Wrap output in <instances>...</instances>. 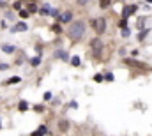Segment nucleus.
Returning <instances> with one entry per match:
<instances>
[{
  "instance_id": "aec40b11",
  "label": "nucleus",
  "mask_w": 152,
  "mask_h": 136,
  "mask_svg": "<svg viewBox=\"0 0 152 136\" xmlns=\"http://www.w3.org/2000/svg\"><path fill=\"white\" fill-rule=\"evenodd\" d=\"M53 30H55V32H60L62 28H60V25H53Z\"/></svg>"
},
{
  "instance_id": "0eeeda50",
  "label": "nucleus",
  "mask_w": 152,
  "mask_h": 136,
  "mask_svg": "<svg viewBox=\"0 0 152 136\" xmlns=\"http://www.w3.org/2000/svg\"><path fill=\"white\" fill-rule=\"evenodd\" d=\"M67 125H69V124H67V120H60V122H58V129L66 133V131L69 129V127H67Z\"/></svg>"
},
{
  "instance_id": "9b49d317",
  "label": "nucleus",
  "mask_w": 152,
  "mask_h": 136,
  "mask_svg": "<svg viewBox=\"0 0 152 136\" xmlns=\"http://www.w3.org/2000/svg\"><path fill=\"white\" fill-rule=\"evenodd\" d=\"M52 11H53V9L50 7V5H44V7L41 9V14H48V13H52Z\"/></svg>"
},
{
  "instance_id": "423d86ee",
  "label": "nucleus",
  "mask_w": 152,
  "mask_h": 136,
  "mask_svg": "<svg viewBox=\"0 0 152 136\" xmlns=\"http://www.w3.org/2000/svg\"><path fill=\"white\" fill-rule=\"evenodd\" d=\"M60 19H62V21H64V23H69V21H71V19H73V13H69V11H67V13H64V16H62V18H60Z\"/></svg>"
},
{
  "instance_id": "6ab92c4d",
  "label": "nucleus",
  "mask_w": 152,
  "mask_h": 136,
  "mask_svg": "<svg viewBox=\"0 0 152 136\" xmlns=\"http://www.w3.org/2000/svg\"><path fill=\"white\" fill-rule=\"evenodd\" d=\"M94 80H96V81H103V76H101V74H96Z\"/></svg>"
},
{
  "instance_id": "f03ea898",
  "label": "nucleus",
  "mask_w": 152,
  "mask_h": 136,
  "mask_svg": "<svg viewBox=\"0 0 152 136\" xmlns=\"http://www.w3.org/2000/svg\"><path fill=\"white\" fill-rule=\"evenodd\" d=\"M90 50H92V53L96 57H99L101 51H103V43H101V39H92L90 41Z\"/></svg>"
},
{
  "instance_id": "5701e85b",
  "label": "nucleus",
  "mask_w": 152,
  "mask_h": 136,
  "mask_svg": "<svg viewBox=\"0 0 152 136\" xmlns=\"http://www.w3.org/2000/svg\"><path fill=\"white\" fill-rule=\"evenodd\" d=\"M32 136H43V134L39 133V131H35V133H32Z\"/></svg>"
},
{
  "instance_id": "1a4fd4ad",
  "label": "nucleus",
  "mask_w": 152,
  "mask_h": 136,
  "mask_svg": "<svg viewBox=\"0 0 152 136\" xmlns=\"http://www.w3.org/2000/svg\"><path fill=\"white\" fill-rule=\"evenodd\" d=\"M19 81V78L18 76H13V78H9L7 81H5V85H11V83H18Z\"/></svg>"
},
{
  "instance_id": "9d476101",
  "label": "nucleus",
  "mask_w": 152,
  "mask_h": 136,
  "mask_svg": "<svg viewBox=\"0 0 152 136\" xmlns=\"http://www.w3.org/2000/svg\"><path fill=\"white\" fill-rule=\"evenodd\" d=\"M110 4H111V0H99V5L103 7V9H104V7H108Z\"/></svg>"
},
{
  "instance_id": "2eb2a0df",
  "label": "nucleus",
  "mask_w": 152,
  "mask_h": 136,
  "mask_svg": "<svg viewBox=\"0 0 152 136\" xmlns=\"http://www.w3.org/2000/svg\"><path fill=\"white\" fill-rule=\"evenodd\" d=\"M19 110H21V111H25V110H27V103H25V101L19 103Z\"/></svg>"
},
{
  "instance_id": "39448f33",
  "label": "nucleus",
  "mask_w": 152,
  "mask_h": 136,
  "mask_svg": "<svg viewBox=\"0 0 152 136\" xmlns=\"http://www.w3.org/2000/svg\"><path fill=\"white\" fill-rule=\"evenodd\" d=\"M135 13H136V5H126L124 11H122V16H124V19H126V18H129L131 14H135Z\"/></svg>"
},
{
  "instance_id": "4be33fe9",
  "label": "nucleus",
  "mask_w": 152,
  "mask_h": 136,
  "mask_svg": "<svg viewBox=\"0 0 152 136\" xmlns=\"http://www.w3.org/2000/svg\"><path fill=\"white\" fill-rule=\"evenodd\" d=\"M87 2H88V0H78V4H80V5H85Z\"/></svg>"
},
{
  "instance_id": "6e6552de",
  "label": "nucleus",
  "mask_w": 152,
  "mask_h": 136,
  "mask_svg": "<svg viewBox=\"0 0 152 136\" xmlns=\"http://www.w3.org/2000/svg\"><path fill=\"white\" fill-rule=\"evenodd\" d=\"M14 30H16V32H25V30H27V25H25V23H18V25L14 27Z\"/></svg>"
},
{
  "instance_id": "f3484780",
  "label": "nucleus",
  "mask_w": 152,
  "mask_h": 136,
  "mask_svg": "<svg viewBox=\"0 0 152 136\" xmlns=\"http://www.w3.org/2000/svg\"><path fill=\"white\" fill-rule=\"evenodd\" d=\"M39 62H41L39 58H32V60H30V64H32V66H39Z\"/></svg>"
},
{
  "instance_id": "dca6fc26",
  "label": "nucleus",
  "mask_w": 152,
  "mask_h": 136,
  "mask_svg": "<svg viewBox=\"0 0 152 136\" xmlns=\"http://www.w3.org/2000/svg\"><path fill=\"white\" fill-rule=\"evenodd\" d=\"M2 50H4V51H7V53H11L14 48H13V46H2Z\"/></svg>"
},
{
  "instance_id": "4468645a",
  "label": "nucleus",
  "mask_w": 152,
  "mask_h": 136,
  "mask_svg": "<svg viewBox=\"0 0 152 136\" xmlns=\"http://www.w3.org/2000/svg\"><path fill=\"white\" fill-rule=\"evenodd\" d=\"M35 11H37L35 4H30V5H28V13H35Z\"/></svg>"
},
{
  "instance_id": "7ed1b4c3",
  "label": "nucleus",
  "mask_w": 152,
  "mask_h": 136,
  "mask_svg": "<svg viewBox=\"0 0 152 136\" xmlns=\"http://www.w3.org/2000/svg\"><path fill=\"white\" fill-rule=\"evenodd\" d=\"M92 25H94V30L97 34H103L104 30H106V21H104V18H96L94 21H92Z\"/></svg>"
},
{
  "instance_id": "b1692460",
  "label": "nucleus",
  "mask_w": 152,
  "mask_h": 136,
  "mask_svg": "<svg viewBox=\"0 0 152 136\" xmlns=\"http://www.w3.org/2000/svg\"><path fill=\"white\" fill-rule=\"evenodd\" d=\"M0 129H2V122H0Z\"/></svg>"
},
{
  "instance_id": "393cba45",
  "label": "nucleus",
  "mask_w": 152,
  "mask_h": 136,
  "mask_svg": "<svg viewBox=\"0 0 152 136\" xmlns=\"http://www.w3.org/2000/svg\"><path fill=\"white\" fill-rule=\"evenodd\" d=\"M0 5H4V2H0Z\"/></svg>"
},
{
  "instance_id": "412c9836",
  "label": "nucleus",
  "mask_w": 152,
  "mask_h": 136,
  "mask_svg": "<svg viewBox=\"0 0 152 136\" xmlns=\"http://www.w3.org/2000/svg\"><path fill=\"white\" fill-rule=\"evenodd\" d=\"M44 99H46V101H48V99H52V94L46 92V94H44Z\"/></svg>"
},
{
  "instance_id": "f8f14e48",
  "label": "nucleus",
  "mask_w": 152,
  "mask_h": 136,
  "mask_svg": "<svg viewBox=\"0 0 152 136\" xmlns=\"http://www.w3.org/2000/svg\"><path fill=\"white\" fill-rule=\"evenodd\" d=\"M57 57H60L62 60H67V55H66V51H58V53H57Z\"/></svg>"
},
{
  "instance_id": "20e7f679",
  "label": "nucleus",
  "mask_w": 152,
  "mask_h": 136,
  "mask_svg": "<svg viewBox=\"0 0 152 136\" xmlns=\"http://www.w3.org/2000/svg\"><path fill=\"white\" fill-rule=\"evenodd\" d=\"M126 64L131 66V67H136V69H147V64H143V62H138V60H133V58H126Z\"/></svg>"
},
{
  "instance_id": "ddd939ff",
  "label": "nucleus",
  "mask_w": 152,
  "mask_h": 136,
  "mask_svg": "<svg viewBox=\"0 0 152 136\" xmlns=\"http://www.w3.org/2000/svg\"><path fill=\"white\" fill-rule=\"evenodd\" d=\"M71 64H73V66H80V58L78 57H73V58H71Z\"/></svg>"
},
{
  "instance_id": "f257e3e1",
  "label": "nucleus",
  "mask_w": 152,
  "mask_h": 136,
  "mask_svg": "<svg viewBox=\"0 0 152 136\" xmlns=\"http://www.w3.org/2000/svg\"><path fill=\"white\" fill-rule=\"evenodd\" d=\"M85 34V23L83 21H73L67 30V36L71 41H80Z\"/></svg>"
},
{
  "instance_id": "a211bd4d",
  "label": "nucleus",
  "mask_w": 152,
  "mask_h": 136,
  "mask_svg": "<svg viewBox=\"0 0 152 136\" xmlns=\"http://www.w3.org/2000/svg\"><path fill=\"white\" fill-rule=\"evenodd\" d=\"M19 16H21V18H28V11H19Z\"/></svg>"
}]
</instances>
